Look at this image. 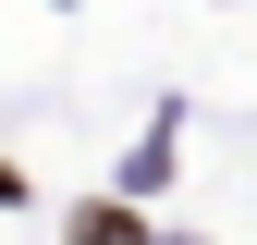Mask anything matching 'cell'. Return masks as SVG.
I'll use <instances>...</instances> for the list:
<instances>
[{"instance_id":"1","label":"cell","mask_w":257,"mask_h":245,"mask_svg":"<svg viewBox=\"0 0 257 245\" xmlns=\"http://www.w3.org/2000/svg\"><path fill=\"white\" fill-rule=\"evenodd\" d=\"M74 245H147L135 208H74Z\"/></svg>"}]
</instances>
